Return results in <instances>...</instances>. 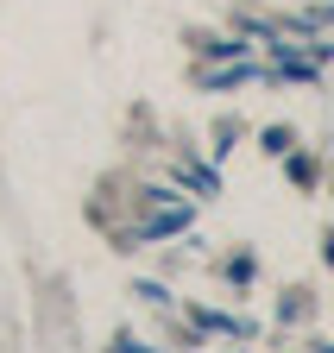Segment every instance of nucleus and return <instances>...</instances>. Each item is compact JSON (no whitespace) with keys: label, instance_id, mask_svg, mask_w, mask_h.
<instances>
[{"label":"nucleus","instance_id":"f257e3e1","mask_svg":"<svg viewBox=\"0 0 334 353\" xmlns=\"http://www.w3.org/2000/svg\"><path fill=\"white\" fill-rule=\"evenodd\" d=\"M328 259H334V240H328Z\"/></svg>","mask_w":334,"mask_h":353}]
</instances>
